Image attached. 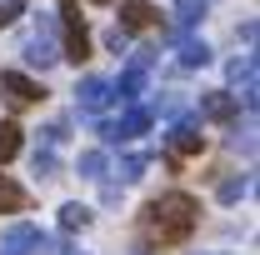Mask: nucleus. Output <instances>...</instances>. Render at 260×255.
Listing matches in <instances>:
<instances>
[{"mask_svg": "<svg viewBox=\"0 0 260 255\" xmlns=\"http://www.w3.org/2000/svg\"><path fill=\"white\" fill-rule=\"evenodd\" d=\"M155 25V5L150 0H120V30H145Z\"/></svg>", "mask_w": 260, "mask_h": 255, "instance_id": "obj_10", "label": "nucleus"}, {"mask_svg": "<svg viewBox=\"0 0 260 255\" xmlns=\"http://www.w3.org/2000/svg\"><path fill=\"white\" fill-rule=\"evenodd\" d=\"M50 30H55V25H50V20H40V30H35L30 40H25V60H30V65H40V70L60 60V50L50 45Z\"/></svg>", "mask_w": 260, "mask_h": 255, "instance_id": "obj_9", "label": "nucleus"}, {"mask_svg": "<svg viewBox=\"0 0 260 255\" xmlns=\"http://www.w3.org/2000/svg\"><path fill=\"white\" fill-rule=\"evenodd\" d=\"M235 110H240V100L225 95V90H210V95H200V115H210V120H235Z\"/></svg>", "mask_w": 260, "mask_h": 255, "instance_id": "obj_11", "label": "nucleus"}, {"mask_svg": "<svg viewBox=\"0 0 260 255\" xmlns=\"http://www.w3.org/2000/svg\"><path fill=\"white\" fill-rule=\"evenodd\" d=\"M15 15H20V0H0V25H10Z\"/></svg>", "mask_w": 260, "mask_h": 255, "instance_id": "obj_22", "label": "nucleus"}, {"mask_svg": "<svg viewBox=\"0 0 260 255\" xmlns=\"http://www.w3.org/2000/svg\"><path fill=\"white\" fill-rule=\"evenodd\" d=\"M95 5H105V0H95Z\"/></svg>", "mask_w": 260, "mask_h": 255, "instance_id": "obj_23", "label": "nucleus"}, {"mask_svg": "<svg viewBox=\"0 0 260 255\" xmlns=\"http://www.w3.org/2000/svg\"><path fill=\"white\" fill-rule=\"evenodd\" d=\"M70 255H75V250H70Z\"/></svg>", "mask_w": 260, "mask_h": 255, "instance_id": "obj_24", "label": "nucleus"}, {"mask_svg": "<svg viewBox=\"0 0 260 255\" xmlns=\"http://www.w3.org/2000/svg\"><path fill=\"white\" fill-rule=\"evenodd\" d=\"M85 225H90V210H85L80 200H70L60 210V230H85Z\"/></svg>", "mask_w": 260, "mask_h": 255, "instance_id": "obj_14", "label": "nucleus"}, {"mask_svg": "<svg viewBox=\"0 0 260 255\" xmlns=\"http://www.w3.org/2000/svg\"><path fill=\"white\" fill-rule=\"evenodd\" d=\"M80 175H85V180H100V175H105V155H100V150H85V155H80Z\"/></svg>", "mask_w": 260, "mask_h": 255, "instance_id": "obj_18", "label": "nucleus"}, {"mask_svg": "<svg viewBox=\"0 0 260 255\" xmlns=\"http://www.w3.org/2000/svg\"><path fill=\"white\" fill-rule=\"evenodd\" d=\"M0 90H5L10 105H40V100H45V85L30 80V75H20V70H5V75H0Z\"/></svg>", "mask_w": 260, "mask_h": 255, "instance_id": "obj_4", "label": "nucleus"}, {"mask_svg": "<svg viewBox=\"0 0 260 255\" xmlns=\"http://www.w3.org/2000/svg\"><path fill=\"white\" fill-rule=\"evenodd\" d=\"M180 65H210V45H205V40H185V45H180Z\"/></svg>", "mask_w": 260, "mask_h": 255, "instance_id": "obj_15", "label": "nucleus"}, {"mask_svg": "<svg viewBox=\"0 0 260 255\" xmlns=\"http://www.w3.org/2000/svg\"><path fill=\"white\" fill-rule=\"evenodd\" d=\"M150 55H155V50H140V55L130 60V70L115 80V85H110V90H115V100H135V95H140V85H145V70H150Z\"/></svg>", "mask_w": 260, "mask_h": 255, "instance_id": "obj_8", "label": "nucleus"}, {"mask_svg": "<svg viewBox=\"0 0 260 255\" xmlns=\"http://www.w3.org/2000/svg\"><path fill=\"white\" fill-rule=\"evenodd\" d=\"M0 250H10V255H30V250H50V240H45V235H40L30 220H20V225H10V230H5Z\"/></svg>", "mask_w": 260, "mask_h": 255, "instance_id": "obj_5", "label": "nucleus"}, {"mask_svg": "<svg viewBox=\"0 0 260 255\" xmlns=\"http://www.w3.org/2000/svg\"><path fill=\"white\" fill-rule=\"evenodd\" d=\"M145 165H150V155H145V150H135V155L120 160V170H115V175H120V180H140V175H145Z\"/></svg>", "mask_w": 260, "mask_h": 255, "instance_id": "obj_16", "label": "nucleus"}, {"mask_svg": "<svg viewBox=\"0 0 260 255\" xmlns=\"http://www.w3.org/2000/svg\"><path fill=\"white\" fill-rule=\"evenodd\" d=\"M30 205V195L20 190V185H10L5 175H0V210H25Z\"/></svg>", "mask_w": 260, "mask_h": 255, "instance_id": "obj_13", "label": "nucleus"}, {"mask_svg": "<svg viewBox=\"0 0 260 255\" xmlns=\"http://www.w3.org/2000/svg\"><path fill=\"white\" fill-rule=\"evenodd\" d=\"M150 120H155V110H150V105H130V110H125V120H110V145L145 135V130H150Z\"/></svg>", "mask_w": 260, "mask_h": 255, "instance_id": "obj_6", "label": "nucleus"}, {"mask_svg": "<svg viewBox=\"0 0 260 255\" xmlns=\"http://www.w3.org/2000/svg\"><path fill=\"white\" fill-rule=\"evenodd\" d=\"M20 155V125H10V120H0V165L5 160Z\"/></svg>", "mask_w": 260, "mask_h": 255, "instance_id": "obj_12", "label": "nucleus"}, {"mask_svg": "<svg viewBox=\"0 0 260 255\" xmlns=\"http://www.w3.org/2000/svg\"><path fill=\"white\" fill-rule=\"evenodd\" d=\"M195 220H200V205H195V195H185V190H170V195H160V200L145 205V225H150V235H155L160 245H180L195 230Z\"/></svg>", "mask_w": 260, "mask_h": 255, "instance_id": "obj_1", "label": "nucleus"}, {"mask_svg": "<svg viewBox=\"0 0 260 255\" xmlns=\"http://www.w3.org/2000/svg\"><path fill=\"white\" fill-rule=\"evenodd\" d=\"M55 165H60L55 160V145H40L35 150V175H55Z\"/></svg>", "mask_w": 260, "mask_h": 255, "instance_id": "obj_20", "label": "nucleus"}, {"mask_svg": "<svg viewBox=\"0 0 260 255\" xmlns=\"http://www.w3.org/2000/svg\"><path fill=\"white\" fill-rule=\"evenodd\" d=\"M75 100H80V110H90V115H100L110 100H115V90H110V80H100V75H85L80 85H75Z\"/></svg>", "mask_w": 260, "mask_h": 255, "instance_id": "obj_7", "label": "nucleus"}, {"mask_svg": "<svg viewBox=\"0 0 260 255\" xmlns=\"http://www.w3.org/2000/svg\"><path fill=\"white\" fill-rule=\"evenodd\" d=\"M160 110H165V115H185V95H165Z\"/></svg>", "mask_w": 260, "mask_h": 255, "instance_id": "obj_21", "label": "nucleus"}, {"mask_svg": "<svg viewBox=\"0 0 260 255\" xmlns=\"http://www.w3.org/2000/svg\"><path fill=\"white\" fill-rule=\"evenodd\" d=\"M165 150H170V160H185V155H200L205 150V135H200V115H175V125H170V135H165Z\"/></svg>", "mask_w": 260, "mask_h": 255, "instance_id": "obj_3", "label": "nucleus"}, {"mask_svg": "<svg viewBox=\"0 0 260 255\" xmlns=\"http://www.w3.org/2000/svg\"><path fill=\"white\" fill-rule=\"evenodd\" d=\"M60 30H65V45H60V60H90V35H85V20H80V5L75 0H65L60 10Z\"/></svg>", "mask_w": 260, "mask_h": 255, "instance_id": "obj_2", "label": "nucleus"}, {"mask_svg": "<svg viewBox=\"0 0 260 255\" xmlns=\"http://www.w3.org/2000/svg\"><path fill=\"white\" fill-rule=\"evenodd\" d=\"M205 15V0H180V15H175V30H190L195 20Z\"/></svg>", "mask_w": 260, "mask_h": 255, "instance_id": "obj_17", "label": "nucleus"}, {"mask_svg": "<svg viewBox=\"0 0 260 255\" xmlns=\"http://www.w3.org/2000/svg\"><path fill=\"white\" fill-rule=\"evenodd\" d=\"M245 190H250V180H245V175H235V180H220V190H215V195H220L225 205H235Z\"/></svg>", "mask_w": 260, "mask_h": 255, "instance_id": "obj_19", "label": "nucleus"}]
</instances>
